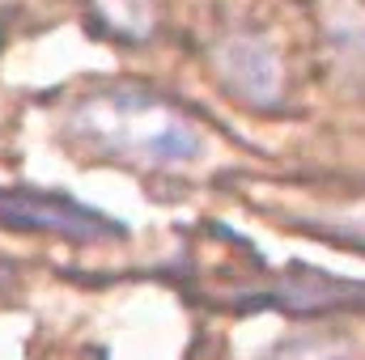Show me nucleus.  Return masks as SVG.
Wrapping results in <instances>:
<instances>
[{"label": "nucleus", "mask_w": 365, "mask_h": 360, "mask_svg": "<svg viewBox=\"0 0 365 360\" xmlns=\"http://www.w3.org/2000/svg\"><path fill=\"white\" fill-rule=\"evenodd\" d=\"M0 221L21 225V229H51L73 242H102V238L123 233L119 221L93 208H81L60 195H34V191H0Z\"/></svg>", "instance_id": "f03ea898"}, {"label": "nucleus", "mask_w": 365, "mask_h": 360, "mask_svg": "<svg viewBox=\"0 0 365 360\" xmlns=\"http://www.w3.org/2000/svg\"><path fill=\"white\" fill-rule=\"evenodd\" d=\"M73 132L106 157L145 162V166H182L195 162L204 140L179 110L153 93L110 90L77 106Z\"/></svg>", "instance_id": "f257e3e1"}, {"label": "nucleus", "mask_w": 365, "mask_h": 360, "mask_svg": "<svg viewBox=\"0 0 365 360\" xmlns=\"http://www.w3.org/2000/svg\"><path fill=\"white\" fill-rule=\"evenodd\" d=\"M268 360H349V352L331 339H289Z\"/></svg>", "instance_id": "20e7f679"}, {"label": "nucleus", "mask_w": 365, "mask_h": 360, "mask_svg": "<svg viewBox=\"0 0 365 360\" xmlns=\"http://www.w3.org/2000/svg\"><path fill=\"white\" fill-rule=\"evenodd\" d=\"M217 77L255 106H268L280 93V64H276V51L255 38V34H234L221 43L217 51Z\"/></svg>", "instance_id": "7ed1b4c3"}]
</instances>
